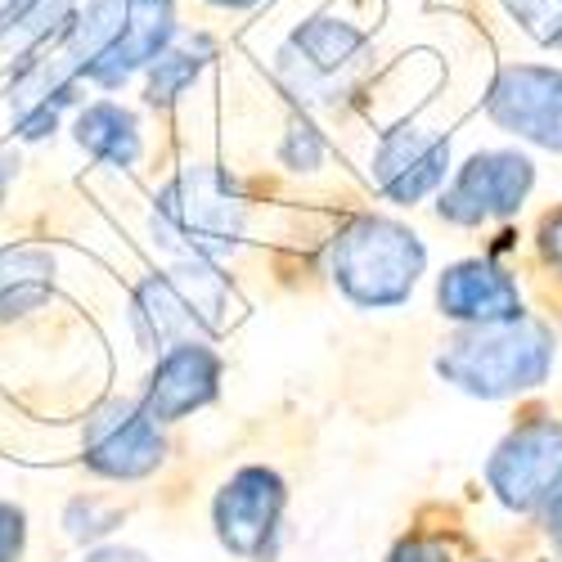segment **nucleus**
Returning a JSON list of instances; mask_svg holds the SVG:
<instances>
[{"mask_svg":"<svg viewBox=\"0 0 562 562\" xmlns=\"http://www.w3.org/2000/svg\"><path fill=\"white\" fill-rule=\"evenodd\" d=\"M360 45H364V32H360L356 23H342V19H311L306 27L293 32V55H284V59L302 68V81H311V77H329V72L347 68ZM302 81H297V86H302Z\"/></svg>","mask_w":562,"mask_h":562,"instance_id":"obj_16","label":"nucleus"},{"mask_svg":"<svg viewBox=\"0 0 562 562\" xmlns=\"http://www.w3.org/2000/svg\"><path fill=\"white\" fill-rule=\"evenodd\" d=\"M77 145L104 162V167H135L139 162V122L131 109L113 104V100H100V104H90L81 109L77 117Z\"/></svg>","mask_w":562,"mask_h":562,"instance_id":"obj_14","label":"nucleus"},{"mask_svg":"<svg viewBox=\"0 0 562 562\" xmlns=\"http://www.w3.org/2000/svg\"><path fill=\"white\" fill-rule=\"evenodd\" d=\"M176 32V19H171V0H126V23L122 32L113 36L109 50L90 64V81L100 86H122L131 72L149 68Z\"/></svg>","mask_w":562,"mask_h":562,"instance_id":"obj_12","label":"nucleus"},{"mask_svg":"<svg viewBox=\"0 0 562 562\" xmlns=\"http://www.w3.org/2000/svg\"><path fill=\"white\" fill-rule=\"evenodd\" d=\"M10 176H14V158H10V154H0V199H5V184H10Z\"/></svg>","mask_w":562,"mask_h":562,"instance_id":"obj_27","label":"nucleus"},{"mask_svg":"<svg viewBox=\"0 0 562 562\" xmlns=\"http://www.w3.org/2000/svg\"><path fill=\"white\" fill-rule=\"evenodd\" d=\"M216 387H221V356L207 342L190 338V342H176L158 356V369H154L139 405H145L154 424H176V418L216 401Z\"/></svg>","mask_w":562,"mask_h":562,"instance_id":"obj_10","label":"nucleus"},{"mask_svg":"<svg viewBox=\"0 0 562 562\" xmlns=\"http://www.w3.org/2000/svg\"><path fill=\"white\" fill-rule=\"evenodd\" d=\"M450 176V139L424 126H396L379 139L373 180L392 203H418L437 194Z\"/></svg>","mask_w":562,"mask_h":562,"instance_id":"obj_9","label":"nucleus"},{"mask_svg":"<svg viewBox=\"0 0 562 562\" xmlns=\"http://www.w3.org/2000/svg\"><path fill=\"white\" fill-rule=\"evenodd\" d=\"M284 162L289 167H297V171H311L319 158H324V145H319V135H315V126H306V122H293L289 126V135H284Z\"/></svg>","mask_w":562,"mask_h":562,"instance_id":"obj_21","label":"nucleus"},{"mask_svg":"<svg viewBox=\"0 0 562 562\" xmlns=\"http://www.w3.org/2000/svg\"><path fill=\"white\" fill-rule=\"evenodd\" d=\"M131 324L149 351H167V347L190 342L199 334V319L190 315V306H184V297L176 293V284L167 274H149L145 284L135 289Z\"/></svg>","mask_w":562,"mask_h":562,"instance_id":"obj_13","label":"nucleus"},{"mask_svg":"<svg viewBox=\"0 0 562 562\" xmlns=\"http://www.w3.org/2000/svg\"><path fill=\"white\" fill-rule=\"evenodd\" d=\"M86 562H149V558L139 553V549H122V544H113V549H95Z\"/></svg>","mask_w":562,"mask_h":562,"instance_id":"obj_25","label":"nucleus"},{"mask_svg":"<svg viewBox=\"0 0 562 562\" xmlns=\"http://www.w3.org/2000/svg\"><path fill=\"white\" fill-rule=\"evenodd\" d=\"M553 364V334L536 319H508V324H477L446 342L437 356V373L468 396L499 401L513 392L540 387Z\"/></svg>","mask_w":562,"mask_h":562,"instance_id":"obj_1","label":"nucleus"},{"mask_svg":"<svg viewBox=\"0 0 562 562\" xmlns=\"http://www.w3.org/2000/svg\"><path fill=\"white\" fill-rule=\"evenodd\" d=\"M207 50L212 45L199 41V50L190 45V50H162L154 64H149V86H145V95L149 104H171L184 95V86H190L199 77V68L207 64Z\"/></svg>","mask_w":562,"mask_h":562,"instance_id":"obj_18","label":"nucleus"},{"mask_svg":"<svg viewBox=\"0 0 562 562\" xmlns=\"http://www.w3.org/2000/svg\"><path fill=\"white\" fill-rule=\"evenodd\" d=\"M55 293V257L45 248H0V319L27 315Z\"/></svg>","mask_w":562,"mask_h":562,"instance_id":"obj_15","label":"nucleus"},{"mask_svg":"<svg viewBox=\"0 0 562 562\" xmlns=\"http://www.w3.org/2000/svg\"><path fill=\"white\" fill-rule=\"evenodd\" d=\"M531 184H536L531 158L513 149H486L454 171L450 190L437 199V212L450 225H486L518 212L531 194Z\"/></svg>","mask_w":562,"mask_h":562,"instance_id":"obj_4","label":"nucleus"},{"mask_svg":"<svg viewBox=\"0 0 562 562\" xmlns=\"http://www.w3.org/2000/svg\"><path fill=\"white\" fill-rule=\"evenodd\" d=\"M387 562H450V553L437 540H401Z\"/></svg>","mask_w":562,"mask_h":562,"instance_id":"obj_23","label":"nucleus"},{"mask_svg":"<svg viewBox=\"0 0 562 562\" xmlns=\"http://www.w3.org/2000/svg\"><path fill=\"white\" fill-rule=\"evenodd\" d=\"M329 266L347 302L364 311H383L401 306L414 293L418 274L428 266V248L418 244L414 229L387 216H356L334 239Z\"/></svg>","mask_w":562,"mask_h":562,"instance_id":"obj_2","label":"nucleus"},{"mask_svg":"<svg viewBox=\"0 0 562 562\" xmlns=\"http://www.w3.org/2000/svg\"><path fill=\"white\" fill-rule=\"evenodd\" d=\"M23 544H27V518H23V508L0 499V562H19L23 558Z\"/></svg>","mask_w":562,"mask_h":562,"instance_id":"obj_22","label":"nucleus"},{"mask_svg":"<svg viewBox=\"0 0 562 562\" xmlns=\"http://www.w3.org/2000/svg\"><path fill=\"white\" fill-rule=\"evenodd\" d=\"M72 19V0H0V41L10 50H36Z\"/></svg>","mask_w":562,"mask_h":562,"instance_id":"obj_17","label":"nucleus"},{"mask_svg":"<svg viewBox=\"0 0 562 562\" xmlns=\"http://www.w3.org/2000/svg\"><path fill=\"white\" fill-rule=\"evenodd\" d=\"M167 441L135 401H109L86 418V463L113 482H139L162 463Z\"/></svg>","mask_w":562,"mask_h":562,"instance_id":"obj_7","label":"nucleus"},{"mask_svg":"<svg viewBox=\"0 0 562 562\" xmlns=\"http://www.w3.org/2000/svg\"><path fill=\"white\" fill-rule=\"evenodd\" d=\"M437 306L441 315L468 324H508L522 319V293L518 284L491 261H459L437 279Z\"/></svg>","mask_w":562,"mask_h":562,"instance_id":"obj_11","label":"nucleus"},{"mask_svg":"<svg viewBox=\"0 0 562 562\" xmlns=\"http://www.w3.org/2000/svg\"><path fill=\"white\" fill-rule=\"evenodd\" d=\"M508 5L536 41L562 45V0H508Z\"/></svg>","mask_w":562,"mask_h":562,"instance_id":"obj_20","label":"nucleus"},{"mask_svg":"<svg viewBox=\"0 0 562 562\" xmlns=\"http://www.w3.org/2000/svg\"><path fill=\"white\" fill-rule=\"evenodd\" d=\"M540 248H544V261L562 270V212H553L540 229Z\"/></svg>","mask_w":562,"mask_h":562,"instance_id":"obj_24","label":"nucleus"},{"mask_svg":"<svg viewBox=\"0 0 562 562\" xmlns=\"http://www.w3.org/2000/svg\"><path fill=\"white\" fill-rule=\"evenodd\" d=\"M117 522H122V513H117V508H104L100 499H90V495H77V499L68 504V513H64V527H68L72 540H100V536H109Z\"/></svg>","mask_w":562,"mask_h":562,"instance_id":"obj_19","label":"nucleus"},{"mask_svg":"<svg viewBox=\"0 0 562 562\" xmlns=\"http://www.w3.org/2000/svg\"><path fill=\"white\" fill-rule=\"evenodd\" d=\"M284 482L270 468H239L216 495L212 504V522L221 544L234 558H248V562H266L279 536V522H284Z\"/></svg>","mask_w":562,"mask_h":562,"instance_id":"obj_6","label":"nucleus"},{"mask_svg":"<svg viewBox=\"0 0 562 562\" xmlns=\"http://www.w3.org/2000/svg\"><path fill=\"white\" fill-rule=\"evenodd\" d=\"M486 109L504 131L562 154V72L558 68H536V64L504 68L499 81L491 86Z\"/></svg>","mask_w":562,"mask_h":562,"instance_id":"obj_8","label":"nucleus"},{"mask_svg":"<svg viewBox=\"0 0 562 562\" xmlns=\"http://www.w3.org/2000/svg\"><path fill=\"white\" fill-rule=\"evenodd\" d=\"M216 5H229V10H248V5H257V0H216Z\"/></svg>","mask_w":562,"mask_h":562,"instance_id":"obj_28","label":"nucleus"},{"mask_svg":"<svg viewBox=\"0 0 562 562\" xmlns=\"http://www.w3.org/2000/svg\"><path fill=\"white\" fill-rule=\"evenodd\" d=\"M244 229V199L234 180L216 167H184L154 207V234L180 261H212L239 244Z\"/></svg>","mask_w":562,"mask_h":562,"instance_id":"obj_3","label":"nucleus"},{"mask_svg":"<svg viewBox=\"0 0 562 562\" xmlns=\"http://www.w3.org/2000/svg\"><path fill=\"white\" fill-rule=\"evenodd\" d=\"M544 522H549V536H553V544L562 549V491L549 499V518H544Z\"/></svg>","mask_w":562,"mask_h":562,"instance_id":"obj_26","label":"nucleus"},{"mask_svg":"<svg viewBox=\"0 0 562 562\" xmlns=\"http://www.w3.org/2000/svg\"><path fill=\"white\" fill-rule=\"evenodd\" d=\"M486 482L518 513L549 504L562 491V424L536 418V424L508 432L486 463Z\"/></svg>","mask_w":562,"mask_h":562,"instance_id":"obj_5","label":"nucleus"}]
</instances>
